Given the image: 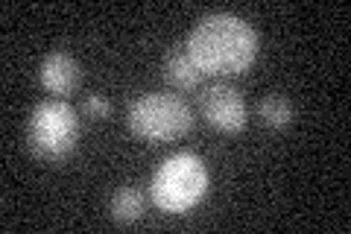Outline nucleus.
Masks as SVG:
<instances>
[{"instance_id": "1", "label": "nucleus", "mask_w": 351, "mask_h": 234, "mask_svg": "<svg viewBox=\"0 0 351 234\" xmlns=\"http://www.w3.org/2000/svg\"><path fill=\"white\" fill-rule=\"evenodd\" d=\"M184 50L191 53L202 76L228 80V76L246 73L255 65L258 32L240 15L211 12L193 24Z\"/></svg>"}, {"instance_id": "2", "label": "nucleus", "mask_w": 351, "mask_h": 234, "mask_svg": "<svg viewBox=\"0 0 351 234\" xmlns=\"http://www.w3.org/2000/svg\"><path fill=\"white\" fill-rule=\"evenodd\" d=\"M208 187H211V176L199 155L176 152L152 173L149 196L152 205L164 214H188L208 196Z\"/></svg>"}, {"instance_id": "3", "label": "nucleus", "mask_w": 351, "mask_h": 234, "mask_svg": "<svg viewBox=\"0 0 351 234\" xmlns=\"http://www.w3.org/2000/svg\"><path fill=\"white\" fill-rule=\"evenodd\" d=\"M80 117L64 100H41L27 124V147L38 161L62 164L80 141Z\"/></svg>"}, {"instance_id": "4", "label": "nucleus", "mask_w": 351, "mask_h": 234, "mask_svg": "<svg viewBox=\"0 0 351 234\" xmlns=\"http://www.w3.org/2000/svg\"><path fill=\"white\" fill-rule=\"evenodd\" d=\"M129 132L147 143H170L176 138L188 135L193 126V111L176 94H141L129 103L126 111Z\"/></svg>"}, {"instance_id": "5", "label": "nucleus", "mask_w": 351, "mask_h": 234, "mask_svg": "<svg viewBox=\"0 0 351 234\" xmlns=\"http://www.w3.org/2000/svg\"><path fill=\"white\" fill-rule=\"evenodd\" d=\"M199 108L208 126H214L217 132H226V135H237V132L246 129V103L243 97L237 94V88L226 85V82H214L208 85L202 97H199Z\"/></svg>"}, {"instance_id": "6", "label": "nucleus", "mask_w": 351, "mask_h": 234, "mask_svg": "<svg viewBox=\"0 0 351 234\" xmlns=\"http://www.w3.org/2000/svg\"><path fill=\"white\" fill-rule=\"evenodd\" d=\"M38 82L44 91H50L53 97H71L76 88H80L82 82V68H80V62L73 59L71 53H64V50H53L44 56V62H41V68H38Z\"/></svg>"}, {"instance_id": "7", "label": "nucleus", "mask_w": 351, "mask_h": 234, "mask_svg": "<svg viewBox=\"0 0 351 234\" xmlns=\"http://www.w3.org/2000/svg\"><path fill=\"white\" fill-rule=\"evenodd\" d=\"M164 80L167 85L179 88V91H193L199 88V82L205 80L202 71L196 68V62L191 59V53L184 47H170L167 56H164Z\"/></svg>"}, {"instance_id": "8", "label": "nucleus", "mask_w": 351, "mask_h": 234, "mask_svg": "<svg viewBox=\"0 0 351 234\" xmlns=\"http://www.w3.org/2000/svg\"><path fill=\"white\" fill-rule=\"evenodd\" d=\"M144 211H147V199H144V194H141V187H135V185L117 187V191L112 194V202H108V214H112V220L120 222V226L138 222L141 217H144Z\"/></svg>"}, {"instance_id": "9", "label": "nucleus", "mask_w": 351, "mask_h": 234, "mask_svg": "<svg viewBox=\"0 0 351 234\" xmlns=\"http://www.w3.org/2000/svg\"><path fill=\"white\" fill-rule=\"evenodd\" d=\"M258 115L263 120V126H269V129H287V126H293V120H295V108H293V103H290L287 97L269 94V97L261 100Z\"/></svg>"}, {"instance_id": "10", "label": "nucleus", "mask_w": 351, "mask_h": 234, "mask_svg": "<svg viewBox=\"0 0 351 234\" xmlns=\"http://www.w3.org/2000/svg\"><path fill=\"white\" fill-rule=\"evenodd\" d=\"M82 111H85V117H91V120H106L112 115V103L100 94H88L82 103Z\"/></svg>"}]
</instances>
